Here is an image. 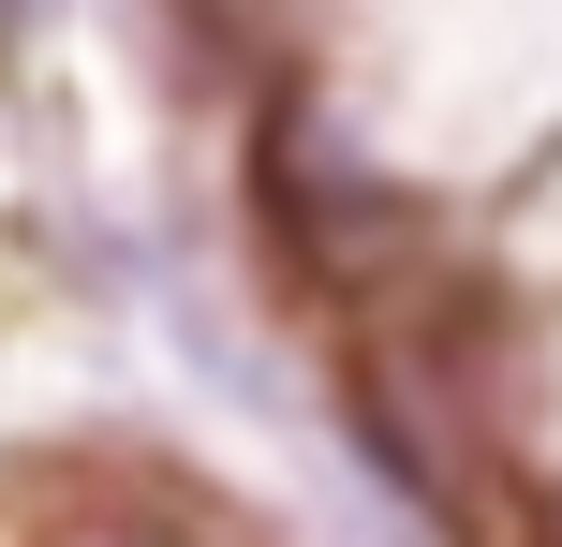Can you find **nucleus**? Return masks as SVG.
<instances>
[{
    "mask_svg": "<svg viewBox=\"0 0 562 547\" xmlns=\"http://www.w3.org/2000/svg\"><path fill=\"white\" fill-rule=\"evenodd\" d=\"M533 547H562V489H548V503H533Z\"/></svg>",
    "mask_w": 562,
    "mask_h": 547,
    "instance_id": "nucleus-2",
    "label": "nucleus"
},
{
    "mask_svg": "<svg viewBox=\"0 0 562 547\" xmlns=\"http://www.w3.org/2000/svg\"><path fill=\"white\" fill-rule=\"evenodd\" d=\"M75 547H193V533H164V518H89Z\"/></svg>",
    "mask_w": 562,
    "mask_h": 547,
    "instance_id": "nucleus-1",
    "label": "nucleus"
},
{
    "mask_svg": "<svg viewBox=\"0 0 562 547\" xmlns=\"http://www.w3.org/2000/svg\"><path fill=\"white\" fill-rule=\"evenodd\" d=\"M15 15H30V0H0V30H15Z\"/></svg>",
    "mask_w": 562,
    "mask_h": 547,
    "instance_id": "nucleus-3",
    "label": "nucleus"
}]
</instances>
